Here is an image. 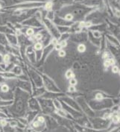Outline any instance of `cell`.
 Wrapping results in <instances>:
<instances>
[{
	"instance_id": "7",
	"label": "cell",
	"mask_w": 120,
	"mask_h": 132,
	"mask_svg": "<svg viewBox=\"0 0 120 132\" xmlns=\"http://www.w3.org/2000/svg\"><path fill=\"white\" fill-rule=\"evenodd\" d=\"M9 58H10L9 55H5V57H4V61H5V62H8V61H9Z\"/></svg>"
},
{
	"instance_id": "12",
	"label": "cell",
	"mask_w": 120,
	"mask_h": 132,
	"mask_svg": "<svg viewBox=\"0 0 120 132\" xmlns=\"http://www.w3.org/2000/svg\"><path fill=\"white\" fill-rule=\"evenodd\" d=\"M59 56H61V57H64V56H65V52H64V51H61V52H59Z\"/></svg>"
},
{
	"instance_id": "26",
	"label": "cell",
	"mask_w": 120,
	"mask_h": 132,
	"mask_svg": "<svg viewBox=\"0 0 120 132\" xmlns=\"http://www.w3.org/2000/svg\"><path fill=\"white\" fill-rule=\"evenodd\" d=\"M0 8H1V6H0Z\"/></svg>"
},
{
	"instance_id": "5",
	"label": "cell",
	"mask_w": 120,
	"mask_h": 132,
	"mask_svg": "<svg viewBox=\"0 0 120 132\" xmlns=\"http://www.w3.org/2000/svg\"><path fill=\"white\" fill-rule=\"evenodd\" d=\"M2 90L3 91V92H7L8 90V87H7V85H3L2 87Z\"/></svg>"
},
{
	"instance_id": "11",
	"label": "cell",
	"mask_w": 120,
	"mask_h": 132,
	"mask_svg": "<svg viewBox=\"0 0 120 132\" xmlns=\"http://www.w3.org/2000/svg\"><path fill=\"white\" fill-rule=\"evenodd\" d=\"M112 70H113V72H117L119 71V68H118L117 67H113Z\"/></svg>"
},
{
	"instance_id": "14",
	"label": "cell",
	"mask_w": 120,
	"mask_h": 132,
	"mask_svg": "<svg viewBox=\"0 0 120 132\" xmlns=\"http://www.w3.org/2000/svg\"><path fill=\"white\" fill-rule=\"evenodd\" d=\"M96 98H97V99H101V98H102V96H101V94H100V93L97 94V95H96Z\"/></svg>"
},
{
	"instance_id": "16",
	"label": "cell",
	"mask_w": 120,
	"mask_h": 132,
	"mask_svg": "<svg viewBox=\"0 0 120 132\" xmlns=\"http://www.w3.org/2000/svg\"><path fill=\"white\" fill-rule=\"evenodd\" d=\"M38 120H39V122H44V118L42 117H40L38 118Z\"/></svg>"
},
{
	"instance_id": "13",
	"label": "cell",
	"mask_w": 120,
	"mask_h": 132,
	"mask_svg": "<svg viewBox=\"0 0 120 132\" xmlns=\"http://www.w3.org/2000/svg\"><path fill=\"white\" fill-rule=\"evenodd\" d=\"M36 39L37 40H40L41 38H42V35H36Z\"/></svg>"
},
{
	"instance_id": "21",
	"label": "cell",
	"mask_w": 120,
	"mask_h": 132,
	"mask_svg": "<svg viewBox=\"0 0 120 132\" xmlns=\"http://www.w3.org/2000/svg\"><path fill=\"white\" fill-rule=\"evenodd\" d=\"M61 48V45H58V44H56V49H60Z\"/></svg>"
},
{
	"instance_id": "17",
	"label": "cell",
	"mask_w": 120,
	"mask_h": 132,
	"mask_svg": "<svg viewBox=\"0 0 120 132\" xmlns=\"http://www.w3.org/2000/svg\"><path fill=\"white\" fill-rule=\"evenodd\" d=\"M66 45V43L65 41H62L61 42V46L62 47V46H65Z\"/></svg>"
},
{
	"instance_id": "10",
	"label": "cell",
	"mask_w": 120,
	"mask_h": 132,
	"mask_svg": "<svg viewBox=\"0 0 120 132\" xmlns=\"http://www.w3.org/2000/svg\"><path fill=\"white\" fill-rule=\"evenodd\" d=\"M119 117H114L113 118V121L115 122V123L118 122H119Z\"/></svg>"
},
{
	"instance_id": "6",
	"label": "cell",
	"mask_w": 120,
	"mask_h": 132,
	"mask_svg": "<svg viewBox=\"0 0 120 132\" xmlns=\"http://www.w3.org/2000/svg\"><path fill=\"white\" fill-rule=\"evenodd\" d=\"M76 83H77V81H76L75 78H72L70 80V84H72V85H75Z\"/></svg>"
},
{
	"instance_id": "4",
	"label": "cell",
	"mask_w": 120,
	"mask_h": 132,
	"mask_svg": "<svg viewBox=\"0 0 120 132\" xmlns=\"http://www.w3.org/2000/svg\"><path fill=\"white\" fill-rule=\"evenodd\" d=\"M52 7V3L51 2H48L46 5V10H50L51 8Z\"/></svg>"
},
{
	"instance_id": "9",
	"label": "cell",
	"mask_w": 120,
	"mask_h": 132,
	"mask_svg": "<svg viewBox=\"0 0 120 132\" xmlns=\"http://www.w3.org/2000/svg\"><path fill=\"white\" fill-rule=\"evenodd\" d=\"M33 33H34V31L32 29H28L27 31V35H31Z\"/></svg>"
},
{
	"instance_id": "24",
	"label": "cell",
	"mask_w": 120,
	"mask_h": 132,
	"mask_svg": "<svg viewBox=\"0 0 120 132\" xmlns=\"http://www.w3.org/2000/svg\"><path fill=\"white\" fill-rule=\"evenodd\" d=\"M52 43H53V44H55V45H56V44H57V40H55V39H54V40H52Z\"/></svg>"
},
{
	"instance_id": "22",
	"label": "cell",
	"mask_w": 120,
	"mask_h": 132,
	"mask_svg": "<svg viewBox=\"0 0 120 132\" xmlns=\"http://www.w3.org/2000/svg\"><path fill=\"white\" fill-rule=\"evenodd\" d=\"M74 90H75V87H70V91H72H72Z\"/></svg>"
},
{
	"instance_id": "19",
	"label": "cell",
	"mask_w": 120,
	"mask_h": 132,
	"mask_svg": "<svg viewBox=\"0 0 120 132\" xmlns=\"http://www.w3.org/2000/svg\"><path fill=\"white\" fill-rule=\"evenodd\" d=\"M1 124H2V125H6V122H5V120H2V121L1 122Z\"/></svg>"
},
{
	"instance_id": "3",
	"label": "cell",
	"mask_w": 120,
	"mask_h": 132,
	"mask_svg": "<svg viewBox=\"0 0 120 132\" xmlns=\"http://www.w3.org/2000/svg\"><path fill=\"white\" fill-rule=\"evenodd\" d=\"M72 76V71H70V70H69V71H67V72L66 73V78H71V76Z\"/></svg>"
},
{
	"instance_id": "8",
	"label": "cell",
	"mask_w": 120,
	"mask_h": 132,
	"mask_svg": "<svg viewBox=\"0 0 120 132\" xmlns=\"http://www.w3.org/2000/svg\"><path fill=\"white\" fill-rule=\"evenodd\" d=\"M66 19L67 20H71L72 19V15H71V14L66 15Z\"/></svg>"
},
{
	"instance_id": "23",
	"label": "cell",
	"mask_w": 120,
	"mask_h": 132,
	"mask_svg": "<svg viewBox=\"0 0 120 132\" xmlns=\"http://www.w3.org/2000/svg\"><path fill=\"white\" fill-rule=\"evenodd\" d=\"M85 26H87V27H88V26H91V23H90V22H87V23L85 24Z\"/></svg>"
},
{
	"instance_id": "20",
	"label": "cell",
	"mask_w": 120,
	"mask_h": 132,
	"mask_svg": "<svg viewBox=\"0 0 120 132\" xmlns=\"http://www.w3.org/2000/svg\"><path fill=\"white\" fill-rule=\"evenodd\" d=\"M34 125V127H36V128H37V127H38V126H39V123L36 122H35V123H34V125Z\"/></svg>"
},
{
	"instance_id": "2",
	"label": "cell",
	"mask_w": 120,
	"mask_h": 132,
	"mask_svg": "<svg viewBox=\"0 0 120 132\" xmlns=\"http://www.w3.org/2000/svg\"><path fill=\"white\" fill-rule=\"evenodd\" d=\"M35 47L36 49L40 50V49H42V44H41V43H36Z\"/></svg>"
},
{
	"instance_id": "18",
	"label": "cell",
	"mask_w": 120,
	"mask_h": 132,
	"mask_svg": "<svg viewBox=\"0 0 120 132\" xmlns=\"http://www.w3.org/2000/svg\"><path fill=\"white\" fill-rule=\"evenodd\" d=\"M105 67H109L110 66V63H109V61H107L105 62Z\"/></svg>"
},
{
	"instance_id": "1",
	"label": "cell",
	"mask_w": 120,
	"mask_h": 132,
	"mask_svg": "<svg viewBox=\"0 0 120 132\" xmlns=\"http://www.w3.org/2000/svg\"><path fill=\"white\" fill-rule=\"evenodd\" d=\"M78 49L79 52H83L85 50V46H84V45H80V46L78 47Z\"/></svg>"
},
{
	"instance_id": "15",
	"label": "cell",
	"mask_w": 120,
	"mask_h": 132,
	"mask_svg": "<svg viewBox=\"0 0 120 132\" xmlns=\"http://www.w3.org/2000/svg\"><path fill=\"white\" fill-rule=\"evenodd\" d=\"M108 61H109V63H110V65H113L114 64V61H113V59H110Z\"/></svg>"
},
{
	"instance_id": "25",
	"label": "cell",
	"mask_w": 120,
	"mask_h": 132,
	"mask_svg": "<svg viewBox=\"0 0 120 132\" xmlns=\"http://www.w3.org/2000/svg\"><path fill=\"white\" fill-rule=\"evenodd\" d=\"M104 57H107V53H105V55H104Z\"/></svg>"
}]
</instances>
